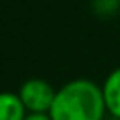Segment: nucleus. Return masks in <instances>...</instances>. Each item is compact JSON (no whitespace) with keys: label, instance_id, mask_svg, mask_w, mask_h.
<instances>
[{"label":"nucleus","instance_id":"nucleus-5","mask_svg":"<svg viewBox=\"0 0 120 120\" xmlns=\"http://www.w3.org/2000/svg\"><path fill=\"white\" fill-rule=\"evenodd\" d=\"M120 7V0H92V11L101 18L113 16Z\"/></svg>","mask_w":120,"mask_h":120},{"label":"nucleus","instance_id":"nucleus-4","mask_svg":"<svg viewBox=\"0 0 120 120\" xmlns=\"http://www.w3.org/2000/svg\"><path fill=\"white\" fill-rule=\"evenodd\" d=\"M28 115L18 92H0V120H23Z\"/></svg>","mask_w":120,"mask_h":120},{"label":"nucleus","instance_id":"nucleus-1","mask_svg":"<svg viewBox=\"0 0 120 120\" xmlns=\"http://www.w3.org/2000/svg\"><path fill=\"white\" fill-rule=\"evenodd\" d=\"M48 115L51 120H104L102 88L92 79L76 78L56 88Z\"/></svg>","mask_w":120,"mask_h":120},{"label":"nucleus","instance_id":"nucleus-2","mask_svg":"<svg viewBox=\"0 0 120 120\" xmlns=\"http://www.w3.org/2000/svg\"><path fill=\"white\" fill-rule=\"evenodd\" d=\"M56 88L42 78H30L21 83L18 95L28 113H48L53 104Z\"/></svg>","mask_w":120,"mask_h":120},{"label":"nucleus","instance_id":"nucleus-6","mask_svg":"<svg viewBox=\"0 0 120 120\" xmlns=\"http://www.w3.org/2000/svg\"><path fill=\"white\" fill-rule=\"evenodd\" d=\"M23 120H51L48 113H28Z\"/></svg>","mask_w":120,"mask_h":120},{"label":"nucleus","instance_id":"nucleus-3","mask_svg":"<svg viewBox=\"0 0 120 120\" xmlns=\"http://www.w3.org/2000/svg\"><path fill=\"white\" fill-rule=\"evenodd\" d=\"M101 88L108 115L115 120H120V65L104 78Z\"/></svg>","mask_w":120,"mask_h":120}]
</instances>
